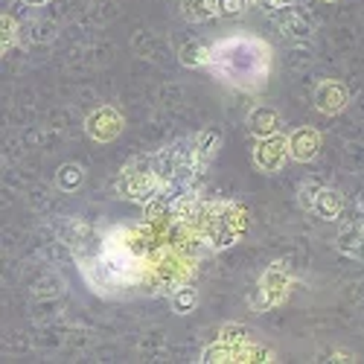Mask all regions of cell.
Masks as SVG:
<instances>
[{
    "instance_id": "obj_1",
    "label": "cell",
    "mask_w": 364,
    "mask_h": 364,
    "mask_svg": "<svg viewBox=\"0 0 364 364\" xmlns=\"http://www.w3.org/2000/svg\"><path fill=\"white\" fill-rule=\"evenodd\" d=\"M271 68H274V50L254 33H230L210 44L207 70L245 94H259L271 79Z\"/></svg>"
},
{
    "instance_id": "obj_2",
    "label": "cell",
    "mask_w": 364,
    "mask_h": 364,
    "mask_svg": "<svg viewBox=\"0 0 364 364\" xmlns=\"http://www.w3.org/2000/svg\"><path fill=\"white\" fill-rule=\"evenodd\" d=\"M248 210L245 204L230 201V198H216V201H207L201 207V216L198 222L190 228L196 233V239L207 251H228L233 248L236 242L245 236L248 230Z\"/></svg>"
},
{
    "instance_id": "obj_3",
    "label": "cell",
    "mask_w": 364,
    "mask_h": 364,
    "mask_svg": "<svg viewBox=\"0 0 364 364\" xmlns=\"http://www.w3.org/2000/svg\"><path fill=\"white\" fill-rule=\"evenodd\" d=\"M117 196L126 198V201H134V204H149L161 193V184H158V172H155V155H140V158H132L123 169L117 175Z\"/></svg>"
},
{
    "instance_id": "obj_4",
    "label": "cell",
    "mask_w": 364,
    "mask_h": 364,
    "mask_svg": "<svg viewBox=\"0 0 364 364\" xmlns=\"http://www.w3.org/2000/svg\"><path fill=\"white\" fill-rule=\"evenodd\" d=\"M291 289H294V274H291V268L289 262H271L259 280H257V289L251 291L248 297V306L254 312H271V309H277L283 306V303L291 297Z\"/></svg>"
},
{
    "instance_id": "obj_5",
    "label": "cell",
    "mask_w": 364,
    "mask_h": 364,
    "mask_svg": "<svg viewBox=\"0 0 364 364\" xmlns=\"http://www.w3.org/2000/svg\"><path fill=\"white\" fill-rule=\"evenodd\" d=\"M286 161H291L289 155V137L286 134H271V137H259L254 146V166L265 175H277L286 169Z\"/></svg>"
},
{
    "instance_id": "obj_6",
    "label": "cell",
    "mask_w": 364,
    "mask_h": 364,
    "mask_svg": "<svg viewBox=\"0 0 364 364\" xmlns=\"http://www.w3.org/2000/svg\"><path fill=\"white\" fill-rule=\"evenodd\" d=\"M336 248L344 257H361L364 254V204L344 210V216L338 219Z\"/></svg>"
},
{
    "instance_id": "obj_7",
    "label": "cell",
    "mask_w": 364,
    "mask_h": 364,
    "mask_svg": "<svg viewBox=\"0 0 364 364\" xmlns=\"http://www.w3.org/2000/svg\"><path fill=\"white\" fill-rule=\"evenodd\" d=\"M126 129V119L114 105H100L97 111H90L85 119V132L94 143H111L123 134Z\"/></svg>"
},
{
    "instance_id": "obj_8",
    "label": "cell",
    "mask_w": 364,
    "mask_h": 364,
    "mask_svg": "<svg viewBox=\"0 0 364 364\" xmlns=\"http://www.w3.org/2000/svg\"><path fill=\"white\" fill-rule=\"evenodd\" d=\"M271 21H274V26L283 33V38H289V41H294V44H306V41H312V36H315L312 18L303 12L297 4H291V6H286V9H280V12H274V15H271Z\"/></svg>"
},
{
    "instance_id": "obj_9",
    "label": "cell",
    "mask_w": 364,
    "mask_h": 364,
    "mask_svg": "<svg viewBox=\"0 0 364 364\" xmlns=\"http://www.w3.org/2000/svg\"><path fill=\"white\" fill-rule=\"evenodd\" d=\"M312 100H315V108H318L321 114L336 117V114H341V111L350 105V90H347V85L338 82V79H323V82H318Z\"/></svg>"
},
{
    "instance_id": "obj_10",
    "label": "cell",
    "mask_w": 364,
    "mask_h": 364,
    "mask_svg": "<svg viewBox=\"0 0 364 364\" xmlns=\"http://www.w3.org/2000/svg\"><path fill=\"white\" fill-rule=\"evenodd\" d=\"M289 155H291V161H297V164H309V161H315L318 158V151H321V132L318 129H312V126H297V129H291L289 134Z\"/></svg>"
},
{
    "instance_id": "obj_11",
    "label": "cell",
    "mask_w": 364,
    "mask_h": 364,
    "mask_svg": "<svg viewBox=\"0 0 364 364\" xmlns=\"http://www.w3.org/2000/svg\"><path fill=\"white\" fill-rule=\"evenodd\" d=\"M245 126H248V132H251V134L259 140V137L280 134V129H283V119H280L277 108H271V105L259 102V105H254V108L248 111V117H245Z\"/></svg>"
},
{
    "instance_id": "obj_12",
    "label": "cell",
    "mask_w": 364,
    "mask_h": 364,
    "mask_svg": "<svg viewBox=\"0 0 364 364\" xmlns=\"http://www.w3.org/2000/svg\"><path fill=\"white\" fill-rule=\"evenodd\" d=\"M347 210V198L341 190L336 187H321L315 204H312V216H318L321 222H338Z\"/></svg>"
},
{
    "instance_id": "obj_13",
    "label": "cell",
    "mask_w": 364,
    "mask_h": 364,
    "mask_svg": "<svg viewBox=\"0 0 364 364\" xmlns=\"http://www.w3.org/2000/svg\"><path fill=\"white\" fill-rule=\"evenodd\" d=\"M222 132L219 129H201L196 137H193V146H196V158H198V164H201V169L207 172V166L213 164V158L219 155V149H222Z\"/></svg>"
},
{
    "instance_id": "obj_14",
    "label": "cell",
    "mask_w": 364,
    "mask_h": 364,
    "mask_svg": "<svg viewBox=\"0 0 364 364\" xmlns=\"http://www.w3.org/2000/svg\"><path fill=\"white\" fill-rule=\"evenodd\" d=\"M181 12L190 23H207L219 15V0H184Z\"/></svg>"
},
{
    "instance_id": "obj_15",
    "label": "cell",
    "mask_w": 364,
    "mask_h": 364,
    "mask_svg": "<svg viewBox=\"0 0 364 364\" xmlns=\"http://www.w3.org/2000/svg\"><path fill=\"white\" fill-rule=\"evenodd\" d=\"M85 184V166L82 164H62L55 169V187L62 193H76Z\"/></svg>"
},
{
    "instance_id": "obj_16",
    "label": "cell",
    "mask_w": 364,
    "mask_h": 364,
    "mask_svg": "<svg viewBox=\"0 0 364 364\" xmlns=\"http://www.w3.org/2000/svg\"><path fill=\"white\" fill-rule=\"evenodd\" d=\"M169 306L175 315H190L198 306V289L193 283L178 286L175 291H169Z\"/></svg>"
},
{
    "instance_id": "obj_17",
    "label": "cell",
    "mask_w": 364,
    "mask_h": 364,
    "mask_svg": "<svg viewBox=\"0 0 364 364\" xmlns=\"http://www.w3.org/2000/svg\"><path fill=\"white\" fill-rule=\"evenodd\" d=\"M178 58H181V65L184 68H210V47L204 41H187L184 47L178 50Z\"/></svg>"
},
{
    "instance_id": "obj_18",
    "label": "cell",
    "mask_w": 364,
    "mask_h": 364,
    "mask_svg": "<svg viewBox=\"0 0 364 364\" xmlns=\"http://www.w3.org/2000/svg\"><path fill=\"white\" fill-rule=\"evenodd\" d=\"M198 361L201 364H228V361H236V347H230V344L216 338V344H210V347L201 350Z\"/></svg>"
},
{
    "instance_id": "obj_19",
    "label": "cell",
    "mask_w": 364,
    "mask_h": 364,
    "mask_svg": "<svg viewBox=\"0 0 364 364\" xmlns=\"http://www.w3.org/2000/svg\"><path fill=\"white\" fill-rule=\"evenodd\" d=\"M236 361H242V364H248V361H274V353L265 350V347H257L251 341H245V344L236 347Z\"/></svg>"
},
{
    "instance_id": "obj_20",
    "label": "cell",
    "mask_w": 364,
    "mask_h": 364,
    "mask_svg": "<svg viewBox=\"0 0 364 364\" xmlns=\"http://www.w3.org/2000/svg\"><path fill=\"white\" fill-rule=\"evenodd\" d=\"M0 33H4V38H0V53H9L12 47H15V41H18V23H15V18L12 15H0Z\"/></svg>"
},
{
    "instance_id": "obj_21",
    "label": "cell",
    "mask_w": 364,
    "mask_h": 364,
    "mask_svg": "<svg viewBox=\"0 0 364 364\" xmlns=\"http://www.w3.org/2000/svg\"><path fill=\"white\" fill-rule=\"evenodd\" d=\"M321 187H323V184H321V181H315V178H306V181H303V184L297 187V201H300L303 210H309V213H312V204H315Z\"/></svg>"
},
{
    "instance_id": "obj_22",
    "label": "cell",
    "mask_w": 364,
    "mask_h": 364,
    "mask_svg": "<svg viewBox=\"0 0 364 364\" xmlns=\"http://www.w3.org/2000/svg\"><path fill=\"white\" fill-rule=\"evenodd\" d=\"M219 341H225V344H230V347H239V344L248 341V329L239 326V323H225V326L219 329Z\"/></svg>"
},
{
    "instance_id": "obj_23",
    "label": "cell",
    "mask_w": 364,
    "mask_h": 364,
    "mask_svg": "<svg viewBox=\"0 0 364 364\" xmlns=\"http://www.w3.org/2000/svg\"><path fill=\"white\" fill-rule=\"evenodd\" d=\"M251 9V0H219V15L222 18H236Z\"/></svg>"
},
{
    "instance_id": "obj_24",
    "label": "cell",
    "mask_w": 364,
    "mask_h": 364,
    "mask_svg": "<svg viewBox=\"0 0 364 364\" xmlns=\"http://www.w3.org/2000/svg\"><path fill=\"white\" fill-rule=\"evenodd\" d=\"M291 4H297V0H251V6H257V9L268 12V15H274V12H280V9L291 6Z\"/></svg>"
},
{
    "instance_id": "obj_25",
    "label": "cell",
    "mask_w": 364,
    "mask_h": 364,
    "mask_svg": "<svg viewBox=\"0 0 364 364\" xmlns=\"http://www.w3.org/2000/svg\"><path fill=\"white\" fill-rule=\"evenodd\" d=\"M23 4H26V6H47L50 0H23Z\"/></svg>"
},
{
    "instance_id": "obj_26",
    "label": "cell",
    "mask_w": 364,
    "mask_h": 364,
    "mask_svg": "<svg viewBox=\"0 0 364 364\" xmlns=\"http://www.w3.org/2000/svg\"><path fill=\"white\" fill-rule=\"evenodd\" d=\"M323 4H336V0H323Z\"/></svg>"
}]
</instances>
